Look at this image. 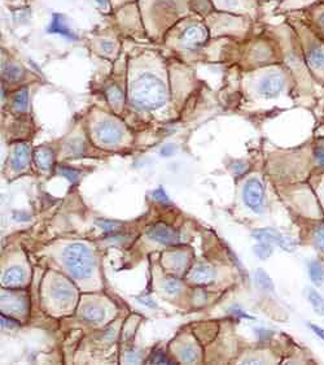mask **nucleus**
I'll list each match as a JSON object with an SVG mask.
<instances>
[{
	"label": "nucleus",
	"instance_id": "f8f14e48",
	"mask_svg": "<svg viewBox=\"0 0 324 365\" xmlns=\"http://www.w3.org/2000/svg\"><path fill=\"white\" fill-rule=\"evenodd\" d=\"M51 295L60 302H70L74 298V288L65 279H56L51 286Z\"/></svg>",
	"mask_w": 324,
	"mask_h": 365
},
{
	"label": "nucleus",
	"instance_id": "9b49d317",
	"mask_svg": "<svg viewBox=\"0 0 324 365\" xmlns=\"http://www.w3.org/2000/svg\"><path fill=\"white\" fill-rule=\"evenodd\" d=\"M163 265L166 270L181 273L188 264V256L184 252H169L163 255Z\"/></svg>",
	"mask_w": 324,
	"mask_h": 365
},
{
	"label": "nucleus",
	"instance_id": "ddd939ff",
	"mask_svg": "<svg viewBox=\"0 0 324 365\" xmlns=\"http://www.w3.org/2000/svg\"><path fill=\"white\" fill-rule=\"evenodd\" d=\"M30 159L29 146L25 143H19L15 147L13 154L10 157V165L15 171H22L28 166Z\"/></svg>",
	"mask_w": 324,
	"mask_h": 365
},
{
	"label": "nucleus",
	"instance_id": "0eeeda50",
	"mask_svg": "<svg viewBox=\"0 0 324 365\" xmlns=\"http://www.w3.org/2000/svg\"><path fill=\"white\" fill-rule=\"evenodd\" d=\"M208 39V30L200 24H192L181 33V43L187 48L199 47Z\"/></svg>",
	"mask_w": 324,
	"mask_h": 365
},
{
	"label": "nucleus",
	"instance_id": "cd10ccee",
	"mask_svg": "<svg viewBox=\"0 0 324 365\" xmlns=\"http://www.w3.org/2000/svg\"><path fill=\"white\" fill-rule=\"evenodd\" d=\"M253 251H254V254L257 255L259 259L264 260L267 259V258L271 255V252H273L270 243H266V242H261L259 244H257V246L253 249Z\"/></svg>",
	"mask_w": 324,
	"mask_h": 365
},
{
	"label": "nucleus",
	"instance_id": "c9c22d12",
	"mask_svg": "<svg viewBox=\"0 0 324 365\" xmlns=\"http://www.w3.org/2000/svg\"><path fill=\"white\" fill-rule=\"evenodd\" d=\"M315 159L319 165L324 166V146H318L315 150Z\"/></svg>",
	"mask_w": 324,
	"mask_h": 365
},
{
	"label": "nucleus",
	"instance_id": "6ab92c4d",
	"mask_svg": "<svg viewBox=\"0 0 324 365\" xmlns=\"http://www.w3.org/2000/svg\"><path fill=\"white\" fill-rule=\"evenodd\" d=\"M22 279H24V272L19 268H10L3 276V282L7 286L19 285L22 282Z\"/></svg>",
	"mask_w": 324,
	"mask_h": 365
},
{
	"label": "nucleus",
	"instance_id": "393cba45",
	"mask_svg": "<svg viewBox=\"0 0 324 365\" xmlns=\"http://www.w3.org/2000/svg\"><path fill=\"white\" fill-rule=\"evenodd\" d=\"M256 279H257V284L267 291H273L274 290V285H273V281L267 276L266 272L262 270H258L256 272Z\"/></svg>",
	"mask_w": 324,
	"mask_h": 365
},
{
	"label": "nucleus",
	"instance_id": "dca6fc26",
	"mask_svg": "<svg viewBox=\"0 0 324 365\" xmlns=\"http://www.w3.org/2000/svg\"><path fill=\"white\" fill-rule=\"evenodd\" d=\"M216 277V272L208 264H199L195 270H192L190 279L195 284H209Z\"/></svg>",
	"mask_w": 324,
	"mask_h": 365
},
{
	"label": "nucleus",
	"instance_id": "aec40b11",
	"mask_svg": "<svg viewBox=\"0 0 324 365\" xmlns=\"http://www.w3.org/2000/svg\"><path fill=\"white\" fill-rule=\"evenodd\" d=\"M105 318V312L103 308L97 306H87L83 309V318L90 323H100Z\"/></svg>",
	"mask_w": 324,
	"mask_h": 365
},
{
	"label": "nucleus",
	"instance_id": "4c0bfd02",
	"mask_svg": "<svg viewBox=\"0 0 324 365\" xmlns=\"http://www.w3.org/2000/svg\"><path fill=\"white\" fill-rule=\"evenodd\" d=\"M174 151H175V147L172 144H166L161 148V155L165 156V157H168V156H172V154H174Z\"/></svg>",
	"mask_w": 324,
	"mask_h": 365
},
{
	"label": "nucleus",
	"instance_id": "473e14b6",
	"mask_svg": "<svg viewBox=\"0 0 324 365\" xmlns=\"http://www.w3.org/2000/svg\"><path fill=\"white\" fill-rule=\"evenodd\" d=\"M153 198L157 201V202L161 203H168L169 202V196L166 195L165 190L162 187H159L156 189L154 192H152Z\"/></svg>",
	"mask_w": 324,
	"mask_h": 365
},
{
	"label": "nucleus",
	"instance_id": "f257e3e1",
	"mask_svg": "<svg viewBox=\"0 0 324 365\" xmlns=\"http://www.w3.org/2000/svg\"><path fill=\"white\" fill-rule=\"evenodd\" d=\"M293 29L300 40L306 64L311 73V76L324 82V42L310 29L302 20L300 19L295 12L288 13L286 21Z\"/></svg>",
	"mask_w": 324,
	"mask_h": 365
},
{
	"label": "nucleus",
	"instance_id": "f3484780",
	"mask_svg": "<svg viewBox=\"0 0 324 365\" xmlns=\"http://www.w3.org/2000/svg\"><path fill=\"white\" fill-rule=\"evenodd\" d=\"M319 0H282L280 6H279V12H284V13H291V12H298V10H304L309 7H311L315 3H318Z\"/></svg>",
	"mask_w": 324,
	"mask_h": 365
},
{
	"label": "nucleus",
	"instance_id": "7ed1b4c3",
	"mask_svg": "<svg viewBox=\"0 0 324 365\" xmlns=\"http://www.w3.org/2000/svg\"><path fill=\"white\" fill-rule=\"evenodd\" d=\"M63 260L70 274L76 279H88L94 270L92 252L82 243H72L63 252Z\"/></svg>",
	"mask_w": 324,
	"mask_h": 365
},
{
	"label": "nucleus",
	"instance_id": "b1692460",
	"mask_svg": "<svg viewBox=\"0 0 324 365\" xmlns=\"http://www.w3.org/2000/svg\"><path fill=\"white\" fill-rule=\"evenodd\" d=\"M15 108L19 112H25L28 109V104H29V95H28V90L22 88L17 95L15 96Z\"/></svg>",
	"mask_w": 324,
	"mask_h": 365
},
{
	"label": "nucleus",
	"instance_id": "4be33fe9",
	"mask_svg": "<svg viewBox=\"0 0 324 365\" xmlns=\"http://www.w3.org/2000/svg\"><path fill=\"white\" fill-rule=\"evenodd\" d=\"M309 272H310V277L314 281L316 285H321L324 281V268L323 265L319 261H313L310 263L309 267Z\"/></svg>",
	"mask_w": 324,
	"mask_h": 365
},
{
	"label": "nucleus",
	"instance_id": "1a4fd4ad",
	"mask_svg": "<svg viewBox=\"0 0 324 365\" xmlns=\"http://www.w3.org/2000/svg\"><path fill=\"white\" fill-rule=\"evenodd\" d=\"M253 237L259 242H266V243H275L284 250L291 251L293 247L292 240L284 238L279 231L275 229H259L253 231Z\"/></svg>",
	"mask_w": 324,
	"mask_h": 365
},
{
	"label": "nucleus",
	"instance_id": "423d86ee",
	"mask_svg": "<svg viewBox=\"0 0 324 365\" xmlns=\"http://www.w3.org/2000/svg\"><path fill=\"white\" fill-rule=\"evenodd\" d=\"M244 202L253 211L261 212L264 202V187L257 178H250L244 186Z\"/></svg>",
	"mask_w": 324,
	"mask_h": 365
},
{
	"label": "nucleus",
	"instance_id": "39448f33",
	"mask_svg": "<svg viewBox=\"0 0 324 365\" xmlns=\"http://www.w3.org/2000/svg\"><path fill=\"white\" fill-rule=\"evenodd\" d=\"M295 13L324 42V1H318L311 7Z\"/></svg>",
	"mask_w": 324,
	"mask_h": 365
},
{
	"label": "nucleus",
	"instance_id": "79ce46f5",
	"mask_svg": "<svg viewBox=\"0 0 324 365\" xmlns=\"http://www.w3.org/2000/svg\"><path fill=\"white\" fill-rule=\"evenodd\" d=\"M319 1H324V0H319Z\"/></svg>",
	"mask_w": 324,
	"mask_h": 365
},
{
	"label": "nucleus",
	"instance_id": "a878e982",
	"mask_svg": "<svg viewBox=\"0 0 324 365\" xmlns=\"http://www.w3.org/2000/svg\"><path fill=\"white\" fill-rule=\"evenodd\" d=\"M181 362L184 363H195L197 360V351L191 346L184 347L181 348Z\"/></svg>",
	"mask_w": 324,
	"mask_h": 365
},
{
	"label": "nucleus",
	"instance_id": "5701e85b",
	"mask_svg": "<svg viewBox=\"0 0 324 365\" xmlns=\"http://www.w3.org/2000/svg\"><path fill=\"white\" fill-rule=\"evenodd\" d=\"M307 297H309V302L311 303L315 312L321 316H324V299L314 290H309Z\"/></svg>",
	"mask_w": 324,
	"mask_h": 365
},
{
	"label": "nucleus",
	"instance_id": "2f4dec72",
	"mask_svg": "<svg viewBox=\"0 0 324 365\" xmlns=\"http://www.w3.org/2000/svg\"><path fill=\"white\" fill-rule=\"evenodd\" d=\"M315 244L319 250L324 252V226H321L315 231Z\"/></svg>",
	"mask_w": 324,
	"mask_h": 365
},
{
	"label": "nucleus",
	"instance_id": "9d476101",
	"mask_svg": "<svg viewBox=\"0 0 324 365\" xmlns=\"http://www.w3.org/2000/svg\"><path fill=\"white\" fill-rule=\"evenodd\" d=\"M96 134L102 143L115 144L121 139V130L112 123H102L96 129Z\"/></svg>",
	"mask_w": 324,
	"mask_h": 365
},
{
	"label": "nucleus",
	"instance_id": "bb28decb",
	"mask_svg": "<svg viewBox=\"0 0 324 365\" xmlns=\"http://www.w3.org/2000/svg\"><path fill=\"white\" fill-rule=\"evenodd\" d=\"M3 75L10 81H17L22 76V70L19 67L10 64V65L3 68Z\"/></svg>",
	"mask_w": 324,
	"mask_h": 365
},
{
	"label": "nucleus",
	"instance_id": "a19ab883",
	"mask_svg": "<svg viewBox=\"0 0 324 365\" xmlns=\"http://www.w3.org/2000/svg\"><path fill=\"white\" fill-rule=\"evenodd\" d=\"M96 3L102 7V8H104V10H106L108 8V3H109V0H95Z\"/></svg>",
	"mask_w": 324,
	"mask_h": 365
},
{
	"label": "nucleus",
	"instance_id": "2eb2a0df",
	"mask_svg": "<svg viewBox=\"0 0 324 365\" xmlns=\"http://www.w3.org/2000/svg\"><path fill=\"white\" fill-rule=\"evenodd\" d=\"M48 33L61 34V36L67 37V39H72V40L78 38L76 34L67 28V21L64 19V16L58 15V13L54 15V19L51 21V25L48 26Z\"/></svg>",
	"mask_w": 324,
	"mask_h": 365
},
{
	"label": "nucleus",
	"instance_id": "f03ea898",
	"mask_svg": "<svg viewBox=\"0 0 324 365\" xmlns=\"http://www.w3.org/2000/svg\"><path fill=\"white\" fill-rule=\"evenodd\" d=\"M131 96L135 106L145 111H153L166 103L168 91L161 79L149 73H144L133 82Z\"/></svg>",
	"mask_w": 324,
	"mask_h": 365
},
{
	"label": "nucleus",
	"instance_id": "ea45409f",
	"mask_svg": "<svg viewBox=\"0 0 324 365\" xmlns=\"http://www.w3.org/2000/svg\"><path fill=\"white\" fill-rule=\"evenodd\" d=\"M311 329L314 330L315 333L318 334V336H321L322 339L324 341V332L321 329V327H315V325H311Z\"/></svg>",
	"mask_w": 324,
	"mask_h": 365
},
{
	"label": "nucleus",
	"instance_id": "e433bc0d",
	"mask_svg": "<svg viewBox=\"0 0 324 365\" xmlns=\"http://www.w3.org/2000/svg\"><path fill=\"white\" fill-rule=\"evenodd\" d=\"M149 363H154V364H160V363H163V364H168L169 362L166 360V357L162 355V354H154L152 359H149Z\"/></svg>",
	"mask_w": 324,
	"mask_h": 365
},
{
	"label": "nucleus",
	"instance_id": "412c9836",
	"mask_svg": "<svg viewBox=\"0 0 324 365\" xmlns=\"http://www.w3.org/2000/svg\"><path fill=\"white\" fill-rule=\"evenodd\" d=\"M106 95H108V100L109 103L112 104L113 108L118 109L120 107L124 104V96L122 94V91L117 86H111L106 91Z\"/></svg>",
	"mask_w": 324,
	"mask_h": 365
},
{
	"label": "nucleus",
	"instance_id": "c85d7f7f",
	"mask_svg": "<svg viewBox=\"0 0 324 365\" xmlns=\"http://www.w3.org/2000/svg\"><path fill=\"white\" fill-rule=\"evenodd\" d=\"M163 288H165V291H166L168 294H170V295H177V294L181 293V284L178 281V279H170L165 282Z\"/></svg>",
	"mask_w": 324,
	"mask_h": 365
},
{
	"label": "nucleus",
	"instance_id": "c756f323",
	"mask_svg": "<svg viewBox=\"0 0 324 365\" xmlns=\"http://www.w3.org/2000/svg\"><path fill=\"white\" fill-rule=\"evenodd\" d=\"M58 173L64 176V177H67L70 182H76V180H78V177H79V172H76L74 169L67 168V166H61V168H58Z\"/></svg>",
	"mask_w": 324,
	"mask_h": 365
},
{
	"label": "nucleus",
	"instance_id": "a211bd4d",
	"mask_svg": "<svg viewBox=\"0 0 324 365\" xmlns=\"http://www.w3.org/2000/svg\"><path fill=\"white\" fill-rule=\"evenodd\" d=\"M34 160L40 169H49L54 163V153L49 147H39L34 154Z\"/></svg>",
	"mask_w": 324,
	"mask_h": 365
},
{
	"label": "nucleus",
	"instance_id": "58836bf2",
	"mask_svg": "<svg viewBox=\"0 0 324 365\" xmlns=\"http://www.w3.org/2000/svg\"><path fill=\"white\" fill-rule=\"evenodd\" d=\"M102 48L104 52H113L115 51V43L113 42H103Z\"/></svg>",
	"mask_w": 324,
	"mask_h": 365
},
{
	"label": "nucleus",
	"instance_id": "7c9ffc66",
	"mask_svg": "<svg viewBox=\"0 0 324 365\" xmlns=\"http://www.w3.org/2000/svg\"><path fill=\"white\" fill-rule=\"evenodd\" d=\"M96 225L100 226L103 231H115V228H118L121 224L120 222H108V220H97Z\"/></svg>",
	"mask_w": 324,
	"mask_h": 365
},
{
	"label": "nucleus",
	"instance_id": "20e7f679",
	"mask_svg": "<svg viewBox=\"0 0 324 365\" xmlns=\"http://www.w3.org/2000/svg\"><path fill=\"white\" fill-rule=\"evenodd\" d=\"M286 84V72L280 68L268 70L258 82V93L265 98H275L279 95Z\"/></svg>",
	"mask_w": 324,
	"mask_h": 365
},
{
	"label": "nucleus",
	"instance_id": "4468645a",
	"mask_svg": "<svg viewBox=\"0 0 324 365\" xmlns=\"http://www.w3.org/2000/svg\"><path fill=\"white\" fill-rule=\"evenodd\" d=\"M26 300L21 295L6 293L1 295V309L10 311V313H24L26 309Z\"/></svg>",
	"mask_w": 324,
	"mask_h": 365
},
{
	"label": "nucleus",
	"instance_id": "f704fd0d",
	"mask_svg": "<svg viewBox=\"0 0 324 365\" xmlns=\"http://www.w3.org/2000/svg\"><path fill=\"white\" fill-rule=\"evenodd\" d=\"M1 325L6 327H19V321L10 318L8 316H4L1 315Z\"/></svg>",
	"mask_w": 324,
	"mask_h": 365
},
{
	"label": "nucleus",
	"instance_id": "72a5a7b5",
	"mask_svg": "<svg viewBox=\"0 0 324 365\" xmlns=\"http://www.w3.org/2000/svg\"><path fill=\"white\" fill-rule=\"evenodd\" d=\"M247 169H248V165L243 163V162H235V163L232 164V171H234V173H244Z\"/></svg>",
	"mask_w": 324,
	"mask_h": 365
},
{
	"label": "nucleus",
	"instance_id": "6e6552de",
	"mask_svg": "<svg viewBox=\"0 0 324 365\" xmlns=\"http://www.w3.org/2000/svg\"><path fill=\"white\" fill-rule=\"evenodd\" d=\"M148 237L151 240L157 242V243H161L165 246H170V244H175L178 240H179V234L178 231H174L170 226L165 225V224H157L152 226L149 231H148Z\"/></svg>",
	"mask_w": 324,
	"mask_h": 365
}]
</instances>
